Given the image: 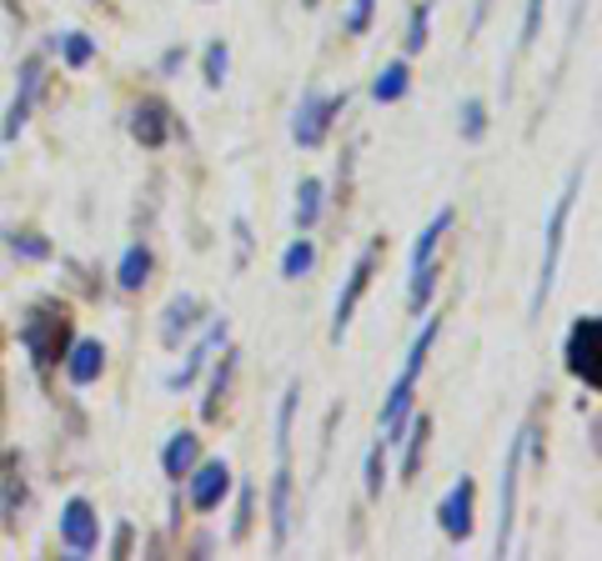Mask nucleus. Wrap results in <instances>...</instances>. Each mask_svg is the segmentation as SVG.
<instances>
[{"label":"nucleus","mask_w":602,"mask_h":561,"mask_svg":"<svg viewBox=\"0 0 602 561\" xmlns=\"http://www.w3.org/2000/svg\"><path fill=\"white\" fill-rule=\"evenodd\" d=\"M437 331H442V316H427L422 336H416L412 351H406V367L397 371L392 391H387V401H382V416H377V436H382V442H402V426H406V416H412V396H416V377L427 367Z\"/></svg>","instance_id":"nucleus-1"},{"label":"nucleus","mask_w":602,"mask_h":561,"mask_svg":"<svg viewBox=\"0 0 602 561\" xmlns=\"http://www.w3.org/2000/svg\"><path fill=\"white\" fill-rule=\"evenodd\" d=\"M296 396L302 387H286L282 406H276V481H272V547L282 551L292 537V416H296Z\"/></svg>","instance_id":"nucleus-2"},{"label":"nucleus","mask_w":602,"mask_h":561,"mask_svg":"<svg viewBox=\"0 0 602 561\" xmlns=\"http://www.w3.org/2000/svg\"><path fill=\"white\" fill-rule=\"evenodd\" d=\"M21 346L31 357L35 371H51L55 361H66V346H71V311L61 301H41L25 311L21 321Z\"/></svg>","instance_id":"nucleus-3"},{"label":"nucleus","mask_w":602,"mask_h":561,"mask_svg":"<svg viewBox=\"0 0 602 561\" xmlns=\"http://www.w3.org/2000/svg\"><path fill=\"white\" fill-rule=\"evenodd\" d=\"M578 191H582V171H572L568 186H562V195H558V205H552V216H548V246H542V271H537L532 306H527L532 316H542V306H548V296H552V280H558V261H562V241H568V221H572V205H578Z\"/></svg>","instance_id":"nucleus-4"},{"label":"nucleus","mask_w":602,"mask_h":561,"mask_svg":"<svg viewBox=\"0 0 602 561\" xmlns=\"http://www.w3.org/2000/svg\"><path fill=\"white\" fill-rule=\"evenodd\" d=\"M562 357H568V371L588 391L602 387V321L598 316H578V321H572L568 351H562Z\"/></svg>","instance_id":"nucleus-5"},{"label":"nucleus","mask_w":602,"mask_h":561,"mask_svg":"<svg viewBox=\"0 0 602 561\" xmlns=\"http://www.w3.org/2000/svg\"><path fill=\"white\" fill-rule=\"evenodd\" d=\"M527 442H532V426L513 436L507 446V462H503V497H497V557L513 551V527H517V481H522V456H527Z\"/></svg>","instance_id":"nucleus-6"},{"label":"nucleus","mask_w":602,"mask_h":561,"mask_svg":"<svg viewBox=\"0 0 602 561\" xmlns=\"http://www.w3.org/2000/svg\"><path fill=\"white\" fill-rule=\"evenodd\" d=\"M341 110H347V91H341V96L307 91V96H302V106H296V116H292V140L302 146V151H317L321 140H327L331 120H337Z\"/></svg>","instance_id":"nucleus-7"},{"label":"nucleus","mask_w":602,"mask_h":561,"mask_svg":"<svg viewBox=\"0 0 602 561\" xmlns=\"http://www.w3.org/2000/svg\"><path fill=\"white\" fill-rule=\"evenodd\" d=\"M377 256H382V246H367L357 256V266H351V276H347V286H341V296H337V316H331V341H341L347 336V326H351V316H357V306H361V296H367V286H372V271H377Z\"/></svg>","instance_id":"nucleus-8"},{"label":"nucleus","mask_w":602,"mask_h":561,"mask_svg":"<svg viewBox=\"0 0 602 561\" xmlns=\"http://www.w3.org/2000/svg\"><path fill=\"white\" fill-rule=\"evenodd\" d=\"M61 541H66L71 557H91L101 547V517L86 497H71L61 507Z\"/></svg>","instance_id":"nucleus-9"},{"label":"nucleus","mask_w":602,"mask_h":561,"mask_svg":"<svg viewBox=\"0 0 602 561\" xmlns=\"http://www.w3.org/2000/svg\"><path fill=\"white\" fill-rule=\"evenodd\" d=\"M472 501H477V486H472V476H462V481H452V491L437 501V521L442 531H447V541H467L472 537Z\"/></svg>","instance_id":"nucleus-10"},{"label":"nucleus","mask_w":602,"mask_h":561,"mask_svg":"<svg viewBox=\"0 0 602 561\" xmlns=\"http://www.w3.org/2000/svg\"><path fill=\"white\" fill-rule=\"evenodd\" d=\"M41 55H31V61L21 65V86H15V100H11V110H6V126H0V136L6 140H15L25 130V120H31V110H35V96H41Z\"/></svg>","instance_id":"nucleus-11"},{"label":"nucleus","mask_w":602,"mask_h":561,"mask_svg":"<svg viewBox=\"0 0 602 561\" xmlns=\"http://www.w3.org/2000/svg\"><path fill=\"white\" fill-rule=\"evenodd\" d=\"M191 507L197 511H216L221 501H226V491H231V466L226 462H201V466H191Z\"/></svg>","instance_id":"nucleus-12"},{"label":"nucleus","mask_w":602,"mask_h":561,"mask_svg":"<svg viewBox=\"0 0 602 561\" xmlns=\"http://www.w3.org/2000/svg\"><path fill=\"white\" fill-rule=\"evenodd\" d=\"M171 106H166V100H156V96H146L141 106L131 110V136L141 140L146 151H161L166 140H171Z\"/></svg>","instance_id":"nucleus-13"},{"label":"nucleus","mask_w":602,"mask_h":561,"mask_svg":"<svg viewBox=\"0 0 602 561\" xmlns=\"http://www.w3.org/2000/svg\"><path fill=\"white\" fill-rule=\"evenodd\" d=\"M216 346H226V321H211V331L201 336L197 346H191V357L181 361V371H171V377H166V387H171V391H187L191 381H197V371L211 361V351H216Z\"/></svg>","instance_id":"nucleus-14"},{"label":"nucleus","mask_w":602,"mask_h":561,"mask_svg":"<svg viewBox=\"0 0 602 561\" xmlns=\"http://www.w3.org/2000/svg\"><path fill=\"white\" fill-rule=\"evenodd\" d=\"M101 371H106V346H101V341H91V336H86V341L66 346V377L76 381V387H91Z\"/></svg>","instance_id":"nucleus-15"},{"label":"nucleus","mask_w":602,"mask_h":561,"mask_svg":"<svg viewBox=\"0 0 602 561\" xmlns=\"http://www.w3.org/2000/svg\"><path fill=\"white\" fill-rule=\"evenodd\" d=\"M201 326V301L197 296H176L166 306V321H161V346H181V336H191Z\"/></svg>","instance_id":"nucleus-16"},{"label":"nucleus","mask_w":602,"mask_h":561,"mask_svg":"<svg viewBox=\"0 0 602 561\" xmlns=\"http://www.w3.org/2000/svg\"><path fill=\"white\" fill-rule=\"evenodd\" d=\"M197 462H201V436H197V432H176L171 442H166V452H161V472L171 476V481H181V476H187Z\"/></svg>","instance_id":"nucleus-17"},{"label":"nucleus","mask_w":602,"mask_h":561,"mask_svg":"<svg viewBox=\"0 0 602 561\" xmlns=\"http://www.w3.org/2000/svg\"><path fill=\"white\" fill-rule=\"evenodd\" d=\"M151 271H156L151 246H131L126 256H120V266H116V286H120V292H141L146 280H151Z\"/></svg>","instance_id":"nucleus-18"},{"label":"nucleus","mask_w":602,"mask_h":561,"mask_svg":"<svg viewBox=\"0 0 602 561\" xmlns=\"http://www.w3.org/2000/svg\"><path fill=\"white\" fill-rule=\"evenodd\" d=\"M406 91H412V71H406V61H392V65H382V71H377V81H372V96L382 100V106H392V100H402Z\"/></svg>","instance_id":"nucleus-19"},{"label":"nucleus","mask_w":602,"mask_h":561,"mask_svg":"<svg viewBox=\"0 0 602 561\" xmlns=\"http://www.w3.org/2000/svg\"><path fill=\"white\" fill-rule=\"evenodd\" d=\"M447 231H452V205H442L437 216H432V226L422 231V236H416V246H412V276L422 266H432V251H437V241L447 236Z\"/></svg>","instance_id":"nucleus-20"},{"label":"nucleus","mask_w":602,"mask_h":561,"mask_svg":"<svg viewBox=\"0 0 602 561\" xmlns=\"http://www.w3.org/2000/svg\"><path fill=\"white\" fill-rule=\"evenodd\" d=\"M231 371H236V351L221 357V367L211 371V387H207V401H201V421H216L221 416V401H226V387H231Z\"/></svg>","instance_id":"nucleus-21"},{"label":"nucleus","mask_w":602,"mask_h":561,"mask_svg":"<svg viewBox=\"0 0 602 561\" xmlns=\"http://www.w3.org/2000/svg\"><path fill=\"white\" fill-rule=\"evenodd\" d=\"M317 221H321V181H311L307 176V181L296 186V231L307 236Z\"/></svg>","instance_id":"nucleus-22"},{"label":"nucleus","mask_w":602,"mask_h":561,"mask_svg":"<svg viewBox=\"0 0 602 561\" xmlns=\"http://www.w3.org/2000/svg\"><path fill=\"white\" fill-rule=\"evenodd\" d=\"M406 456H402V476H416V466H422V446H427V432L432 421L427 416H406Z\"/></svg>","instance_id":"nucleus-23"},{"label":"nucleus","mask_w":602,"mask_h":561,"mask_svg":"<svg viewBox=\"0 0 602 561\" xmlns=\"http://www.w3.org/2000/svg\"><path fill=\"white\" fill-rule=\"evenodd\" d=\"M311 266H317V246H311L307 236H296L292 246L282 251V276H286V280H302Z\"/></svg>","instance_id":"nucleus-24"},{"label":"nucleus","mask_w":602,"mask_h":561,"mask_svg":"<svg viewBox=\"0 0 602 561\" xmlns=\"http://www.w3.org/2000/svg\"><path fill=\"white\" fill-rule=\"evenodd\" d=\"M6 246L21 261H51V241H45L41 231H6Z\"/></svg>","instance_id":"nucleus-25"},{"label":"nucleus","mask_w":602,"mask_h":561,"mask_svg":"<svg viewBox=\"0 0 602 561\" xmlns=\"http://www.w3.org/2000/svg\"><path fill=\"white\" fill-rule=\"evenodd\" d=\"M55 51L66 55L71 71H81V65H91V55H96V41H91L86 31H71V35H61V41H55Z\"/></svg>","instance_id":"nucleus-26"},{"label":"nucleus","mask_w":602,"mask_h":561,"mask_svg":"<svg viewBox=\"0 0 602 561\" xmlns=\"http://www.w3.org/2000/svg\"><path fill=\"white\" fill-rule=\"evenodd\" d=\"M457 130H462V140H482L487 136V106L482 100H462V110H457Z\"/></svg>","instance_id":"nucleus-27"},{"label":"nucleus","mask_w":602,"mask_h":561,"mask_svg":"<svg viewBox=\"0 0 602 561\" xmlns=\"http://www.w3.org/2000/svg\"><path fill=\"white\" fill-rule=\"evenodd\" d=\"M382 446L387 442H377L372 452H367V476H361V486H367V497H382V481H387V462H382Z\"/></svg>","instance_id":"nucleus-28"},{"label":"nucleus","mask_w":602,"mask_h":561,"mask_svg":"<svg viewBox=\"0 0 602 561\" xmlns=\"http://www.w3.org/2000/svg\"><path fill=\"white\" fill-rule=\"evenodd\" d=\"M542 11H548V0H527L522 35H517V55H522V51H532V45H537V25H542Z\"/></svg>","instance_id":"nucleus-29"},{"label":"nucleus","mask_w":602,"mask_h":561,"mask_svg":"<svg viewBox=\"0 0 602 561\" xmlns=\"http://www.w3.org/2000/svg\"><path fill=\"white\" fill-rule=\"evenodd\" d=\"M226 65H231L226 41H211V45H207V86H211V91H216L221 81H226Z\"/></svg>","instance_id":"nucleus-30"},{"label":"nucleus","mask_w":602,"mask_h":561,"mask_svg":"<svg viewBox=\"0 0 602 561\" xmlns=\"http://www.w3.org/2000/svg\"><path fill=\"white\" fill-rule=\"evenodd\" d=\"M252 517H256V491L252 486H241V507H236V527H231V541H241L252 531Z\"/></svg>","instance_id":"nucleus-31"},{"label":"nucleus","mask_w":602,"mask_h":561,"mask_svg":"<svg viewBox=\"0 0 602 561\" xmlns=\"http://www.w3.org/2000/svg\"><path fill=\"white\" fill-rule=\"evenodd\" d=\"M427 25H432V6H422V11H412V25H406V51H422L427 45Z\"/></svg>","instance_id":"nucleus-32"},{"label":"nucleus","mask_w":602,"mask_h":561,"mask_svg":"<svg viewBox=\"0 0 602 561\" xmlns=\"http://www.w3.org/2000/svg\"><path fill=\"white\" fill-rule=\"evenodd\" d=\"M372 6H377V0H351V11H347V35H367V25H372Z\"/></svg>","instance_id":"nucleus-33"},{"label":"nucleus","mask_w":602,"mask_h":561,"mask_svg":"<svg viewBox=\"0 0 602 561\" xmlns=\"http://www.w3.org/2000/svg\"><path fill=\"white\" fill-rule=\"evenodd\" d=\"M487 11H493V0H477V11H472V31H482V21H487Z\"/></svg>","instance_id":"nucleus-34"},{"label":"nucleus","mask_w":602,"mask_h":561,"mask_svg":"<svg viewBox=\"0 0 602 561\" xmlns=\"http://www.w3.org/2000/svg\"><path fill=\"white\" fill-rule=\"evenodd\" d=\"M181 61H187V51H166V55H161V71H176Z\"/></svg>","instance_id":"nucleus-35"}]
</instances>
